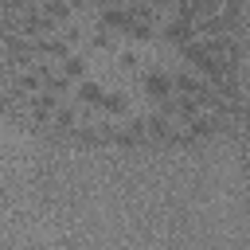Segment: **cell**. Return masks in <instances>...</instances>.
Masks as SVG:
<instances>
[{
	"label": "cell",
	"mask_w": 250,
	"mask_h": 250,
	"mask_svg": "<svg viewBox=\"0 0 250 250\" xmlns=\"http://www.w3.org/2000/svg\"><path fill=\"white\" fill-rule=\"evenodd\" d=\"M145 94H148L152 105L172 102V98H176V82H172V74H164V70H148V74H145Z\"/></svg>",
	"instance_id": "cell-1"
},
{
	"label": "cell",
	"mask_w": 250,
	"mask_h": 250,
	"mask_svg": "<svg viewBox=\"0 0 250 250\" xmlns=\"http://www.w3.org/2000/svg\"><path fill=\"white\" fill-rule=\"evenodd\" d=\"M199 35V27H195V20H188V16H172L168 23H164V39L172 43V47H184V43H191Z\"/></svg>",
	"instance_id": "cell-2"
},
{
	"label": "cell",
	"mask_w": 250,
	"mask_h": 250,
	"mask_svg": "<svg viewBox=\"0 0 250 250\" xmlns=\"http://www.w3.org/2000/svg\"><path fill=\"white\" fill-rule=\"evenodd\" d=\"M74 98H78V105H86V109H102V102H105V90H102L98 82L82 78V82L74 86Z\"/></svg>",
	"instance_id": "cell-3"
},
{
	"label": "cell",
	"mask_w": 250,
	"mask_h": 250,
	"mask_svg": "<svg viewBox=\"0 0 250 250\" xmlns=\"http://www.w3.org/2000/svg\"><path fill=\"white\" fill-rule=\"evenodd\" d=\"M113 137H117V141H125V145H137V141H145V137H148V125H145L141 117H133V121H121V125L113 129Z\"/></svg>",
	"instance_id": "cell-4"
},
{
	"label": "cell",
	"mask_w": 250,
	"mask_h": 250,
	"mask_svg": "<svg viewBox=\"0 0 250 250\" xmlns=\"http://www.w3.org/2000/svg\"><path fill=\"white\" fill-rule=\"evenodd\" d=\"M59 70H62L70 82H82V78H86V59H82V55H62V59H59Z\"/></svg>",
	"instance_id": "cell-5"
},
{
	"label": "cell",
	"mask_w": 250,
	"mask_h": 250,
	"mask_svg": "<svg viewBox=\"0 0 250 250\" xmlns=\"http://www.w3.org/2000/svg\"><path fill=\"white\" fill-rule=\"evenodd\" d=\"M129 109V102H125V94L121 90H105V102H102V113H125Z\"/></svg>",
	"instance_id": "cell-6"
}]
</instances>
